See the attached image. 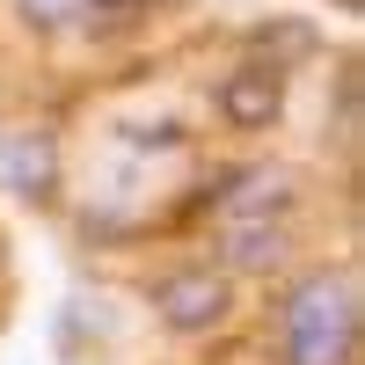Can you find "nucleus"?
Masks as SVG:
<instances>
[{
  "mask_svg": "<svg viewBox=\"0 0 365 365\" xmlns=\"http://www.w3.org/2000/svg\"><path fill=\"white\" fill-rule=\"evenodd\" d=\"M278 351L285 365H351L358 351V299L336 270L299 278L278 307Z\"/></svg>",
  "mask_w": 365,
  "mask_h": 365,
  "instance_id": "f257e3e1",
  "label": "nucleus"
},
{
  "mask_svg": "<svg viewBox=\"0 0 365 365\" xmlns=\"http://www.w3.org/2000/svg\"><path fill=\"white\" fill-rule=\"evenodd\" d=\"M227 307H234L227 270H175V278L154 285V314H161L168 329H182V336H197V329L227 322Z\"/></svg>",
  "mask_w": 365,
  "mask_h": 365,
  "instance_id": "f03ea898",
  "label": "nucleus"
},
{
  "mask_svg": "<svg viewBox=\"0 0 365 365\" xmlns=\"http://www.w3.org/2000/svg\"><path fill=\"white\" fill-rule=\"evenodd\" d=\"M278 110H285V81L270 73V66H256V58L220 81V117H227V125L263 132V125H278Z\"/></svg>",
  "mask_w": 365,
  "mask_h": 365,
  "instance_id": "7ed1b4c3",
  "label": "nucleus"
},
{
  "mask_svg": "<svg viewBox=\"0 0 365 365\" xmlns=\"http://www.w3.org/2000/svg\"><path fill=\"white\" fill-rule=\"evenodd\" d=\"M0 175H8V190H22V197H51V182H58L51 139H37V132L0 139Z\"/></svg>",
  "mask_w": 365,
  "mask_h": 365,
  "instance_id": "20e7f679",
  "label": "nucleus"
},
{
  "mask_svg": "<svg viewBox=\"0 0 365 365\" xmlns=\"http://www.w3.org/2000/svg\"><path fill=\"white\" fill-rule=\"evenodd\" d=\"M220 256H227V270H270L285 256V220H234Z\"/></svg>",
  "mask_w": 365,
  "mask_h": 365,
  "instance_id": "39448f33",
  "label": "nucleus"
},
{
  "mask_svg": "<svg viewBox=\"0 0 365 365\" xmlns=\"http://www.w3.org/2000/svg\"><path fill=\"white\" fill-rule=\"evenodd\" d=\"M29 29H103L132 8V0H15Z\"/></svg>",
  "mask_w": 365,
  "mask_h": 365,
  "instance_id": "423d86ee",
  "label": "nucleus"
}]
</instances>
